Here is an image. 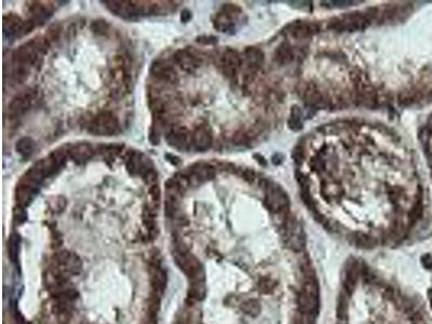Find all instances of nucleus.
Instances as JSON below:
<instances>
[{
    "label": "nucleus",
    "instance_id": "f257e3e1",
    "mask_svg": "<svg viewBox=\"0 0 432 324\" xmlns=\"http://www.w3.org/2000/svg\"><path fill=\"white\" fill-rule=\"evenodd\" d=\"M48 49V40L41 37L34 38L33 40L19 46L13 54V79L18 83L25 81L31 73L32 67L38 62L41 54L47 53Z\"/></svg>",
    "mask_w": 432,
    "mask_h": 324
},
{
    "label": "nucleus",
    "instance_id": "f03ea898",
    "mask_svg": "<svg viewBox=\"0 0 432 324\" xmlns=\"http://www.w3.org/2000/svg\"><path fill=\"white\" fill-rule=\"evenodd\" d=\"M298 307L303 315L313 316L319 309V287L312 277H307L298 294Z\"/></svg>",
    "mask_w": 432,
    "mask_h": 324
},
{
    "label": "nucleus",
    "instance_id": "7ed1b4c3",
    "mask_svg": "<svg viewBox=\"0 0 432 324\" xmlns=\"http://www.w3.org/2000/svg\"><path fill=\"white\" fill-rule=\"evenodd\" d=\"M370 24L371 17L369 13L351 12L341 18H334L330 23V27L338 32H356L367 28Z\"/></svg>",
    "mask_w": 432,
    "mask_h": 324
},
{
    "label": "nucleus",
    "instance_id": "20e7f679",
    "mask_svg": "<svg viewBox=\"0 0 432 324\" xmlns=\"http://www.w3.org/2000/svg\"><path fill=\"white\" fill-rule=\"evenodd\" d=\"M119 130L118 118L110 111H102L90 122L88 131L96 136H110Z\"/></svg>",
    "mask_w": 432,
    "mask_h": 324
},
{
    "label": "nucleus",
    "instance_id": "39448f33",
    "mask_svg": "<svg viewBox=\"0 0 432 324\" xmlns=\"http://www.w3.org/2000/svg\"><path fill=\"white\" fill-rule=\"evenodd\" d=\"M265 204L273 213H281L288 209L289 199L281 186L270 181L265 189Z\"/></svg>",
    "mask_w": 432,
    "mask_h": 324
},
{
    "label": "nucleus",
    "instance_id": "423d86ee",
    "mask_svg": "<svg viewBox=\"0 0 432 324\" xmlns=\"http://www.w3.org/2000/svg\"><path fill=\"white\" fill-rule=\"evenodd\" d=\"M286 239L288 247L295 252H301L305 248L306 234L302 224L291 216L286 222Z\"/></svg>",
    "mask_w": 432,
    "mask_h": 324
},
{
    "label": "nucleus",
    "instance_id": "0eeeda50",
    "mask_svg": "<svg viewBox=\"0 0 432 324\" xmlns=\"http://www.w3.org/2000/svg\"><path fill=\"white\" fill-rule=\"evenodd\" d=\"M36 26L32 21H23L17 14L10 13L3 18V33L7 37H18L28 34Z\"/></svg>",
    "mask_w": 432,
    "mask_h": 324
},
{
    "label": "nucleus",
    "instance_id": "6e6552de",
    "mask_svg": "<svg viewBox=\"0 0 432 324\" xmlns=\"http://www.w3.org/2000/svg\"><path fill=\"white\" fill-rule=\"evenodd\" d=\"M166 142L175 149L186 150L193 144V133L185 126H174L166 135Z\"/></svg>",
    "mask_w": 432,
    "mask_h": 324
},
{
    "label": "nucleus",
    "instance_id": "1a4fd4ad",
    "mask_svg": "<svg viewBox=\"0 0 432 324\" xmlns=\"http://www.w3.org/2000/svg\"><path fill=\"white\" fill-rule=\"evenodd\" d=\"M241 12L237 6L227 3L218 12L214 21V26L220 32H227L234 27V21Z\"/></svg>",
    "mask_w": 432,
    "mask_h": 324
},
{
    "label": "nucleus",
    "instance_id": "9d476101",
    "mask_svg": "<svg viewBox=\"0 0 432 324\" xmlns=\"http://www.w3.org/2000/svg\"><path fill=\"white\" fill-rule=\"evenodd\" d=\"M36 97V93L33 90H27L19 93L9 104V114L11 117H19L25 114L32 107Z\"/></svg>",
    "mask_w": 432,
    "mask_h": 324
},
{
    "label": "nucleus",
    "instance_id": "9b49d317",
    "mask_svg": "<svg viewBox=\"0 0 432 324\" xmlns=\"http://www.w3.org/2000/svg\"><path fill=\"white\" fill-rule=\"evenodd\" d=\"M220 66L223 72L228 78H234L237 75L241 66V57L234 49H226L220 56Z\"/></svg>",
    "mask_w": 432,
    "mask_h": 324
},
{
    "label": "nucleus",
    "instance_id": "f8f14e48",
    "mask_svg": "<svg viewBox=\"0 0 432 324\" xmlns=\"http://www.w3.org/2000/svg\"><path fill=\"white\" fill-rule=\"evenodd\" d=\"M357 86V100L361 105L366 107H373L376 104V92L373 89L369 82L364 80L361 75L358 76L356 82Z\"/></svg>",
    "mask_w": 432,
    "mask_h": 324
},
{
    "label": "nucleus",
    "instance_id": "ddd939ff",
    "mask_svg": "<svg viewBox=\"0 0 432 324\" xmlns=\"http://www.w3.org/2000/svg\"><path fill=\"white\" fill-rule=\"evenodd\" d=\"M213 143V135L210 126L207 125H201L196 127L193 132V146L199 153H204Z\"/></svg>",
    "mask_w": 432,
    "mask_h": 324
},
{
    "label": "nucleus",
    "instance_id": "4468645a",
    "mask_svg": "<svg viewBox=\"0 0 432 324\" xmlns=\"http://www.w3.org/2000/svg\"><path fill=\"white\" fill-rule=\"evenodd\" d=\"M174 60L178 65L186 72H194L200 67L201 61L197 55L190 52L187 49H181L174 54Z\"/></svg>",
    "mask_w": 432,
    "mask_h": 324
},
{
    "label": "nucleus",
    "instance_id": "2eb2a0df",
    "mask_svg": "<svg viewBox=\"0 0 432 324\" xmlns=\"http://www.w3.org/2000/svg\"><path fill=\"white\" fill-rule=\"evenodd\" d=\"M150 72L155 78L162 82H174L178 78L174 67L163 60L155 61L151 65Z\"/></svg>",
    "mask_w": 432,
    "mask_h": 324
},
{
    "label": "nucleus",
    "instance_id": "dca6fc26",
    "mask_svg": "<svg viewBox=\"0 0 432 324\" xmlns=\"http://www.w3.org/2000/svg\"><path fill=\"white\" fill-rule=\"evenodd\" d=\"M126 169L131 174L144 175L147 171L154 168L149 159L146 158L143 154L132 153L129 155V159L126 161Z\"/></svg>",
    "mask_w": 432,
    "mask_h": 324
},
{
    "label": "nucleus",
    "instance_id": "f3484780",
    "mask_svg": "<svg viewBox=\"0 0 432 324\" xmlns=\"http://www.w3.org/2000/svg\"><path fill=\"white\" fill-rule=\"evenodd\" d=\"M38 191V186L29 183L26 180H22L16 190V199L19 207H26L35 197Z\"/></svg>",
    "mask_w": 432,
    "mask_h": 324
},
{
    "label": "nucleus",
    "instance_id": "a211bd4d",
    "mask_svg": "<svg viewBox=\"0 0 432 324\" xmlns=\"http://www.w3.org/2000/svg\"><path fill=\"white\" fill-rule=\"evenodd\" d=\"M289 34L295 39H306L315 35L319 32V26L316 23L297 21L289 26Z\"/></svg>",
    "mask_w": 432,
    "mask_h": 324
},
{
    "label": "nucleus",
    "instance_id": "6ab92c4d",
    "mask_svg": "<svg viewBox=\"0 0 432 324\" xmlns=\"http://www.w3.org/2000/svg\"><path fill=\"white\" fill-rule=\"evenodd\" d=\"M67 154L76 163H83L94 156L95 150L90 144L80 143L72 146L68 149Z\"/></svg>",
    "mask_w": 432,
    "mask_h": 324
},
{
    "label": "nucleus",
    "instance_id": "aec40b11",
    "mask_svg": "<svg viewBox=\"0 0 432 324\" xmlns=\"http://www.w3.org/2000/svg\"><path fill=\"white\" fill-rule=\"evenodd\" d=\"M190 169V174L188 178L195 180L198 183H204V181L213 180L215 176L214 166L208 163H196Z\"/></svg>",
    "mask_w": 432,
    "mask_h": 324
},
{
    "label": "nucleus",
    "instance_id": "412c9836",
    "mask_svg": "<svg viewBox=\"0 0 432 324\" xmlns=\"http://www.w3.org/2000/svg\"><path fill=\"white\" fill-rule=\"evenodd\" d=\"M264 52L258 48L248 47L244 51V61L249 71L255 72L262 67L264 63Z\"/></svg>",
    "mask_w": 432,
    "mask_h": 324
},
{
    "label": "nucleus",
    "instance_id": "4be33fe9",
    "mask_svg": "<svg viewBox=\"0 0 432 324\" xmlns=\"http://www.w3.org/2000/svg\"><path fill=\"white\" fill-rule=\"evenodd\" d=\"M28 12H29V16H31V18H29V21H32L34 24H35V25H37V24L42 23L43 21H46L49 17H50L51 10L49 9L46 4H43L42 2L36 1V2H33V4L29 6Z\"/></svg>",
    "mask_w": 432,
    "mask_h": 324
},
{
    "label": "nucleus",
    "instance_id": "5701e85b",
    "mask_svg": "<svg viewBox=\"0 0 432 324\" xmlns=\"http://www.w3.org/2000/svg\"><path fill=\"white\" fill-rule=\"evenodd\" d=\"M304 100L308 105L312 107H323L325 105L324 96L315 85L306 86L305 90H304Z\"/></svg>",
    "mask_w": 432,
    "mask_h": 324
},
{
    "label": "nucleus",
    "instance_id": "b1692460",
    "mask_svg": "<svg viewBox=\"0 0 432 324\" xmlns=\"http://www.w3.org/2000/svg\"><path fill=\"white\" fill-rule=\"evenodd\" d=\"M19 248H21V237L18 234H12L9 238L8 242V252L10 261L17 263L19 254Z\"/></svg>",
    "mask_w": 432,
    "mask_h": 324
},
{
    "label": "nucleus",
    "instance_id": "393cba45",
    "mask_svg": "<svg viewBox=\"0 0 432 324\" xmlns=\"http://www.w3.org/2000/svg\"><path fill=\"white\" fill-rule=\"evenodd\" d=\"M274 60L280 64H283V65L288 64L293 60V51L288 43L284 42L277 49L276 53H274Z\"/></svg>",
    "mask_w": 432,
    "mask_h": 324
},
{
    "label": "nucleus",
    "instance_id": "a878e982",
    "mask_svg": "<svg viewBox=\"0 0 432 324\" xmlns=\"http://www.w3.org/2000/svg\"><path fill=\"white\" fill-rule=\"evenodd\" d=\"M16 149L18 151V154L21 155L22 158L27 159L28 157L33 154L34 141L31 139V137H23V139L19 140L17 143Z\"/></svg>",
    "mask_w": 432,
    "mask_h": 324
},
{
    "label": "nucleus",
    "instance_id": "bb28decb",
    "mask_svg": "<svg viewBox=\"0 0 432 324\" xmlns=\"http://www.w3.org/2000/svg\"><path fill=\"white\" fill-rule=\"evenodd\" d=\"M302 110L298 106H293L291 114L288 118V127L293 131H301L303 129V121H302Z\"/></svg>",
    "mask_w": 432,
    "mask_h": 324
},
{
    "label": "nucleus",
    "instance_id": "cd10ccee",
    "mask_svg": "<svg viewBox=\"0 0 432 324\" xmlns=\"http://www.w3.org/2000/svg\"><path fill=\"white\" fill-rule=\"evenodd\" d=\"M357 279H358V271L356 266H350L348 268V271L346 273V279H345V288L347 293H352L353 289L356 288V283H357Z\"/></svg>",
    "mask_w": 432,
    "mask_h": 324
},
{
    "label": "nucleus",
    "instance_id": "c85d7f7f",
    "mask_svg": "<svg viewBox=\"0 0 432 324\" xmlns=\"http://www.w3.org/2000/svg\"><path fill=\"white\" fill-rule=\"evenodd\" d=\"M242 310L252 317H256L261 312V305L255 299H250L242 305Z\"/></svg>",
    "mask_w": 432,
    "mask_h": 324
},
{
    "label": "nucleus",
    "instance_id": "c756f323",
    "mask_svg": "<svg viewBox=\"0 0 432 324\" xmlns=\"http://www.w3.org/2000/svg\"><path fill=\"white\" fill-rule=\"evenodd\" d=\"M91 28L93 32L97 34V35H104V34L108 31V24L106 23V21L99 19V21H94L92 23Z\"/></svg>",
    "mask_w": 432,
    "mask_h": 324
},
{
    "label": "nucleus",
    "instance_id": "7c9ffc66",
    "mask_svg": "<svg viewBox=\"0 0 432 324\" xmlns=\"http://www.w3.org/2000/svg\"><path fill=\"white\" fill-rule=\"evenodd\" d=\"M276 286H277V283L274 282L273 280L269 279V278L263 279V280H261V282H259V288H261V291L264 293L272 292V289L276 288Z\"/></svg>",
    "mask_w": 432,
    "mask_h": 324
},
{
    "label": "nucleus",
    "instance_id": "2f4dec72",
    "mask_svg": "<svg viewBox=\"0 0 432 324\" xmlns=\"http://www.w3.org/2000/svg\"><path fill=\"white\" fill-rule=\"evenodd\" d=\"M356 243L359 245L360 248H369L371 245H373V240L370 237H367L366 234H359L356 237Z\"/></svg>",
    "mask_w": 432,
    "mask_h": 324
},
{
    "label": "nucleus",
    "instance_id": "473e14b6",
    "mask_svg": "<svg viewBox=\"0 0 432 324\" xmlns=\"http://www.w3.org/2000/svg\"><path fill=\"white\" fill-rule=\"evenodd\" d=\"M60 31H61V27H60V25H57V24H55V25H53L49 28L48 34H47V38H46L48 42L50 40L55 41L56 39L58 38V35H60Z\"/></svg>",
    "mask_w": 432,
    "mask_h": 324
},
{
    "label": "nucleus",
    "instance_id": "72a5a7b5",
    "mask_svg": "<svg viewBox=\"0 0 432 324\" xmlns=\"http://www.w3.org/2000/svg\"><path fill=\"white\" fill-rule=\"evenodd\" d=\"M14 219H18V222H25L26 219V214L24 212V210L22 207H18L16 210H14Z\"/></svg>",
    "mask_w": 432,
    "mask_h": 324
},
{
    "label": "nucleus",
    "instance_id": "f704fd0d",
    "mask_svg": "<svg viewBox=\"0 0 432 324\" xmlns=\"http://www.w3.org/2000/svg\"><path fill=\"white\" fill-rule=\"evenodd\" d=\"M328 3H332V7H337V8H342V7H349L351 6L352 3H355L353 1H328Z\"/></svg>",
    "mask_w": 432,
    "mask_h": 324
},
{
    "label": "nucleus",
    "instance_id": "c9c22d12",
    "mask_svg": "<svg viewBox=\"0 0 432 324\" xmlns=\"http://www.w3.org/2000/svg\"><path fill=\"white\" fill-rule=\"evenodd\" d=\"M197 41L202 45H211V43L216 42V39L214 37H200L197 39Z\"/></svg>",
    "mask_w": 432,
    "mask_h": 324
},
{
    "label": "nucleus",
    "instance_id": "e433bc0d",
    "mask_svg": "<svg viewBox=\"0 0 432 324\" xmlns=\"http://www.w3.org/2000/svg\"><path fill=\"white\" fill-rule=\"evenodd\" d=\"M190 18H191V13H190V11H188V10H184V11L181 12V14H180V19H181V22L186 23V22H188Z\"/></svg>",
    "mask_w": 432,
    "mask_h": 324
},
{
    "label": "nucleus",
    "instance_id": "4c0bfd02",
    "mask_svg": "<svg viewBox=\"0 0 432 324\" xmlns=\"http://www.w3.org/2000/svg\"><path fill=\"white\" fill-rule=\"evenodd\" d=\"M309 317L310 316H307V315H303V317L299 319V320L297 321V323L296 324H312L311 323V321L309 320Z\"/></svg>",
    "mask_w": 432,
    "mask_h": 324
},
{
    "label": "nucleus",
    "instance_id": "58836bf2",
    "mask_svg": "<svg viewBox=\"0 0 432 324\" xmlns=\"http://www.w3.org/2000/svg\"><path fill=\"white\" fill-rule=\"evenodd\" d=\"M430 297H431L430 299H431V304H432V291H431V293H430Z\"/></svg>",
    "mask_w": 432,
    "mask_h": 324
}]
</instances>
